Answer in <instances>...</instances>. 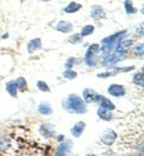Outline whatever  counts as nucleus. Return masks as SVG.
<instances>
[{"label":"nucleus","mask_w":144,"mask_h":156,"mask_svg":"<svg viewBox=\"0 0 144 156\" xmlns=\"http://www.w3.org/2000/svg\"><path fill=\"white\" fill-rule=\"evenodd\" d=\"M62 107L70 113H77L82 114L86 112V105L82 98H79L77 94H71L62 101Z\"/></svg>","instance_id":"f257e3e1"},{"label":"nucleus","mask_w":144,"mask_h":156,"mask_svg":"<svg viewBox=\"0 0 144 156\" xmlns=\"http://www.w3.org/2000/svg\"><path fill=\"white\" fill-rule=\"evenodd\" d=\"M126 30H123V31H119V33H115L108 37L102 40V46L100 47V52L102 53V57L112 53L113 51H117L118 48V44L120 43L121 39H124V36L126 35Z\"/></svg>","instance_id":"f03ea898"},{"label":"nucleus","mask_w":144,"mask_h":156,"mask_svg":"<svg viewBox=\"0 0 144 156\" xmlns=\"http://www.w3.org/2000/svg\"><path fill=\"white\" fill-rule=\"evenodd\" d=\"M126 54H127V52L114 51V52H112V53H109V54H107V55L103 57L102 64L104 66H107V67H112L117 62H119V61H121V60H124V59L126 58Z\"/></svg>","instance_id":"7ed1b4c3"},{"label":"nucleus","mask_w":144,"mask_h":156,"mask_svg":"<svg viewBox=\"0 0 144 156\" xmlns=\"http://www.w3.org/2000/svg\"><path fill=\"white\" fill-rule=\"evenodd\" d=\"M100 52V44L95 43V44H91L85 54V62L88 66H95L96 65V60H95V54H97Z\"/></svg>","instance_id":"20e7f679"},{"label":"nucleus","mask_w":144,"mask_h":156,"mask_svg":"<svg viewBox=\"0 0 144 156\" xmlns=\"http://www.w3.org/2000/svg\"><path fill=\"white\" fill-rule=\"evenodd\" d=\"M101 98V95H99L95 90H93V89H84V91H83V100H84V102H86V103H90V102H96V101H99Z\"/></svg>","instance_id":"39448f33"},{"label":"nucleus","mask_w":144,"mask_h":156,"mask_svg":"<svg viewBox=\"0 0 144 156\" xmlns=\"http://www.w3.org/2000/svg\"><path fill=\"white\" fill-rule=\"evenodd\" d=\"M71 149H72V143H71L70 140H66V142L61 143V144L58 147L55 156H70Z\"/></svg>","instance_id":"423d86ee"},{"label":"nucleus","mask_w":144,"mask_h":156,"mask_svg":"<svg viewBox=\"0 0 144 156\" xmlns=\"http://www.w3.org/2000/svg\"><path fill=\"white\" fill-rule=\"evenodd\" d=\"M126 93L125 88L120 84H112L108 87V94H111L112 96L114 98H120V96H124Z\"/></svg>","instance_id":"0eeeda50"},{"label":"nucleus","mask_w":144,"mask_h":156,"mask_svg":"<svg viewBox=\"0 0 144 156\" xmlns=\"http://www.w3.org/2000/svg\"><path fill=\"white\" fill-rule=\"evenodd\" d=\"M117 138V133L113 130H107L101 135V142L104 145H111Z\"/></svg>","instance_id":"6e6552de"},{"label":"nucleus","mask_w":144,"mask_h":156,"mask_svg":"<svg viewBox=\"0 0 144 156\" xmlns=\"http://www.w3.org/2000/svg\"><path fill=\"white\" fill-rule=\"evenodd\" d=\"M90 16L94 18V20H101L106 16V11L102 6L100 5H94L91 6L90 9Z\"/></svg>","instance_id":"1a4fd4ad"},{"label":"nucleus","mask_w":144,"mask_h":156,"mask_svg":"<svg viewBox=\"0 0 144 156\" xmlns=\"http://www.w3.org/2000/svg\"><path fill=\"white\" fill-rule=\"evenodd\" d=\"M55 29H57L58 31H60V33H70V31H72V29H73V24H72L71 22H67V20H60V22L57 24Z\"/></svg>","instance_id":"9d476101"},{"label":"nucleus","mask_w":144,"mask_h":156,"mask_svg":"<svg viewBox=\"0 0 144 156\" xmlns=\"http://www.w3.org/2000/svg\"><path fill=\"white\" fill-rule=\"evenodd\" d=\"M99 102H100V108H102V109H106V111H113L114 108H115V106H114V103L113 102H111V100H108L107 98H104V96H101L100 100H99Z\"/></svg>","instance_id":"9b49d317"},{"label":"nucleus","mask_w":144,"mask_h":156,"mask_svg":"<svg viewBox=\"0 0 144 156\" xmlns=\"http://www.w3.org/2000/svg\"><path fill=\"white\" fill-rule=\"evenodd\" d=\"M84 129H85V122H84V121H78V122L71 129V133H72V136L79 137L83 133Z\"/></svg>","instance_id":"f8f14e48"},{"label":"nucleus","mask_w":144,"mask_h":156,"mask_svg":"<svg viewBox=\"0 0 144 156\" xmlns=\"http://www.w3.org/2000/svg\"><path fill=\"white\" fill-rule=\"evenodd\" d=\"M82 9V5L81 4H78V2H76V1H72V2H70L66 7H64V12L65 13H75V12H77V11H79Z\"/></svg>","instance_id":"ddd939ff"},{"label":"nucleus","mask_w":144,"mask_h":156,"mask_svg":"<svg viewBox=\"0 0 144 156\" xmlns=\"http://www.w3.org/2000/svg\"><path fill=\"white\" fill-rule=\"evenodd\" d=\"M42 46V42H41V39H34L31 40L29 43H28V52L29 53H33V52H35V51H39L40 48H41Z\"/></svg>","instance_id":"4468645a"},{"label":"nucleus","mask_w":144,"mask_h":156,"mask_svg":"<svg viewBox=\"0 0 144 156\" xmlns=\"http://www.w3.org/2000/svg\"><path fill=\"white\" fill-rule=\"evenodd\" d=\"M131 46H132V40H130V39H121L120 43L118 44V48H117V51H119V52H127V49H128Z\"/></svg>","instance_id":"2eb2a0df"},{"label":"nucleus","mask_w":144,"mask_h":156,"mask_svg":"<svg viewBox=\"0 0 144 156\" xmlns=\"http://www.w3.org/2000/svg\"><path fill=\"white\" fill-rule=\"evenodd\" d=\"M39 112L43 114V115H51L52 113H53V109H52V107L49 106V103H47V102H43L41 103L40 106H39Z\"/></svg>","instance_id":"dca6fc26"},{"label":"nucleus","mask_w":144,"mask_h":156,"mask_svg":"<svg viewBox=\"0 0 144 156\" xmlns=\"http://www.w3.org/2000/svg\"><path fill=\"white\" fill-rule=\"evenodd\" d=\"M17 89H18V88H17L15 80H10V82L6 84V90H7V93H9L11 96H13V98L17 96Z\"/></svg>","instance_id":"f3484780"},{"label":"nucleus","mask_w":144,"mask_h":156,"mask_svg":"<svg viewBox=\"0 0 144 156\" xmlns=\"http://www.w3.org/2000/svg\"><path fill=\"white\" fill-rule=\"evenodd\" d=\"M124 6H125V10L127 13H131V15H135L137 12V9L133 6L132 1L131 0H125L124 1Z\"/></svg>","instance_id":"a211bd4d"},{"label":"nucleus","mask_w":144,"mask_h":156,"mask_svg":"<svg viewBox=\"0 0 144 156\" xmlns=\"http://www.w3.org/2000/svg\"><path fill=\"white\" fill-rule=\"evenodd\" d=\"M94 30H95L94 25L88 24V25H84V27H83L82 31H81L79 34H81V36H82V37H84V36H89V35H91V34L94 33Z\"/></svg>","instance_id":"6ab92c4d"},{"label":"nucleus","mask_w":144,"mask_h":156,"mask_svg":"<svg viewBox=\"0 0 144 156\" xmlns=\"http://www.w3.org/2000/svg\"><path fill=\"white\" fill-rule=\"evenodd\" d=\"M41 132L43 133V136L51 137L54 135V127L51 125H42L41 126Z\"/></svg>","instance_id":"aec40b11"},{"label":"nucleus","mask_w":144,"mask_h":156,"mask_svg":"<svg viewBox=\"0 0 144 156\" xmlns=\"http://www.w3.org/2000/svg\"><path fill=\"white\" fill-rule=\"evenodd\" d=\"M97 114H99V117L103 119V120H111L113 115H112V113L109 112V111H106V109H102V108H99V111H97Z\"/></svg>","instance_id":"412c9836"},{"label":"nucleus","mask_w":144,"mask_h":156,"mask_svg":"<svg viewBox=\"0 0 144 156\" xmlns=\"http://www.w3.org/2000/svg\"><path fill=\"white\" fill-rule=\"evenodd\" d=\"M133 83L139 85V87H143L144 84V79H143V73L142 72H138L133 76Z\"/></svg>","instance_id":"4be33fe9"},{"label":"nucleus","mask_w":144,"mask_h":156,"mask_svg":"<svg viewBox=\"0 0 144 156\" xmlns=\"http://www.w3.org/2000/svg\"><path fill=\"white\" fill-rule=\"evenodd\" d=\"M62 76L65 78H67V79H73V78L77 77V72L73 71V70H65Z\"/></svg>","instance_id":"5701e85b"},{"label":"nucleus","mask_w":144,"mask_h":156,"mask_svg":"<svg viewBox=\"0 0 144 156\" xmlns=\"http://www.w3.org/2000/svg\"><path fill=\"white\" fill-rule=\"evenodd\" d=\"M37 88H39V90H41V91H44V93H48L51 89H49V87H48V84L47 83H44V82H37Z\"/></svg>","instance_id":"b1692460"},{"label":"nucleus","mask_w":144,"mask_h":156,"mask_svg":"<svg viewBox=\"0 0 144 156\" xmlns=\"http://www.w3.org/2000/svg\"><path fill=\"white\" fill-rule=\"evenodd\" d=\"M143 47H144L143 43H139V44H137V46L133 48V53H135L136 55L143 57Z\"/></svg>","instance_id":"393cba45"},{"label":"nucleus","mask_w":144,"mask_h":156,"mask_svg":"<svg viewBox=\"0 0 144 156\" xmlns=\"http://www.w3.org/2000/svg\"><path fill=\"white\" fill-rule=\"evenodd\" d=\"M82 36H81V34H75V35H72L68 41L71 42V43H81L82 42Z\"/></svg>","instance_id":"a878e982"},{"label":"nucleus","mask_w":144,"mask_h":156,"mask_svg":"<svg viewBox=\"0 0 144 156\" xmlns=\"http://www.w3.org/2000/svg\"><path fill=\"white\" fill-rule=\"evenodd\" d=\"M15 83H16V85H17L18 89H25V87H26V82H25V79L22 77L18 78L17 80H15Z\"/></svg>","instance_id":"bb28decb"},{"label":"nucleus","mask_w":144,"mask_h":156,"mask_svg":"<svg viewBox=\"0 0 144 156\" xmlns=\"http://www.w3.org/2000/svg\"><path fill=\"white\" fill-rule=\"evenodd\" d=\"M73 62H75V58H70L67 61H66V64H65V67H66V70H71L72 69V66H73Z\"/></svg>","instance_id":"cd10ccee"},{"label":"nucleus","mask_w":144,"mask_h":156,"mask_svg":"<svg viewBox=\"0 0 144 156\" xmlns=\"http://www.w3.org/2000/svg\"><path fill=\"white\" fill-rule=\"evenodd\" d=\"M137 30H139V31H136V35H137V36H138V35H142V34H143V31H142V30H143V24H141V28H138Z\"/></svg>","instance_id":"c85d7f7f"},{"label":"nucleus","mask_w":144,"mask_h":156,"mask_svg":"<svg viewBox=\"0 0 144 156\" xmlns=\"http://www.w3.org/2000/svg\"><path fill=\"white\" fill-rule=\"evenodd\" d=\"M42 1H46L47 2V1H51V0H42Z\"/></svg>","instance_id":"c756f323"},{"label":"nucleus","mask_w":144,"mask_h":156,"mask_svg":"<svg viewBox=\"0 0 144 156\" xmlns=\"http://www.w3.org/2000/svg\"><path fill=\"white\" fill-rule=\"evenodd\" d=\"M86 156H95V155H86Z\"/></svg>","instance_id":"7c9ffc66"}]
</instances>
